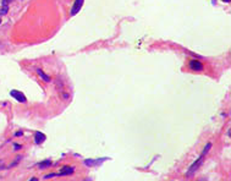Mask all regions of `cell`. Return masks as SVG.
<instances>
[{"label": "cell", "instance_id": "7", "mask_svg": "<svg viewBox=\"0 0 231 181\" xmlns=\"http://www.w3.org/2000/svg\"><path fill=\"white\" fill-rule=\"evenodd\" d=\"M37 74L42 77V80L44 81V82H50V77H49L47 74H44V71H42L40 69H37Z\"/></svg>", "mask_w": 231, "mask_h": 181}, {"label": "cell", "instance_id": "9", "mask_svg": "<svg viewBox=\"0 0 231 181\" xmlns=\"http://www.w3.org/2000/svg\"><path fill=\"white\" fill-rule=\"evenodd\" d=\"M7 11H9V6H3L0 9V15H5V13H7Z\"/></svg>", "mask_w": 231, "mask_h": 181}, {"label": "cell", "instance_id": "6", "mask_svg": "<svg viewBox=\"0 0 231 181\" xmlns=\"http://www.w3.org/2000/svg\"><path fill=\"white\" fill-rule=\"evenodd\" d=\"M74 171H75V168H74V166H65V168H62V170H61L58 175H60V176L71 175L72 173H74Z\"/></svg>", "mask_w": 231, "mask_h": 181}, {"label": "cell", "instance_id": "15", "mask_svg": "<svg viewBox=\"0 0 231 181\" xmlns=\"http://www.w3.org/2000/svg\"><path fill=\"white\" fill-rule=\"evenodd\" d=\"M0 22H1V21H0Z\"/></svg>", "mask_w": 231, "mask_h": 181}, {"label": "cell", "instance_id": "12", "mask_svg": "<svg viewBox=\"0 0 231 181\" xmlns=\"http://www.w3.org/2000/svg\"><path fill=\"white\" fill-rule=\"evenodd\" d=\"M13 146H15V148H16V149H19V148H21V146H20V144H16V143H15V144H13Z\"/></svg>", "mask_w": 231, "mask_h": 181}, {"label": "cell", "instance_id": "5", "mask_svg": "<svg viewBox=\"0 0 231 181\" xmlns=\"http://www.w3.org/2000/svg\"><path fill=\"white\" fill-rule=\"evenodd\" d=\"M45 135L44 133H42V132H39V131H37V132L34 133V142L37 143V144H40V143H43L44 141H45Z\"/></svg>", "mask_w": 231, "mask_h": 181}, {"label": "cell", "instance_id": "13", "mask_svg": "<svg viewBox=\"0 0 231 181\" xmlns=\"http://www.w3.org/2000/svg\"><path fill=\"white\" fill-rule=\"evenodd\" d=\"M29 181H39V180H38V179H37V178H33V179H31V180H29Z\"/></svg>", "mask_w": 231, "mask_h": 181}, {"label": "cell", "instance_id": "8", "mask_svg": "<svg viewBox=\"0 0 231 181\" xmlns=\"http://www.w3.org/2000/svg\"><path fill=\"white\" fill-rule=\"evenodd\" d=\"M49 166H52V160H49V159L44 160V162H42V163H39V164H38V168L39 169H47V168H49Z\"/></svg>", "mask_w": 231, "mask_h": 181}, {"label": "cell", "instance_id": "11", "mask_svg": "<svg viewBox=\"0 0 231 181\" xmlns=\"http://www.w3.org/2000/svg\"><path fill=\"white\" fill-rule=\"evenodd\" d=\"M22 135H23V132H22V131H19V132L15 133V136H22Z\"/></svg>", "mask_w": 231, "mask_h": 181}, {"label": "cell", "instance_id": "10", "mask_svg": "<svg viewBox=\"0 0 231 181\" xmlns=\"http://www.w3.org/2000/svg\"><path fill=\"white\" fill-rule=\"evenodd\" d=\"M12 1H13V0H3V1H1V5H3V6H7L9 4L12 3Z\"/></svg>", "mask_w": 231, "mask_h": 181}, {"label": "cell", "instance_id": "2", "mask_svg": "<svg viewBox=\"0 0 231 181\" xmlns=\"http://www.w3.org/2000/svg\"><path fill=\"white\" fill-rule=\"evenodd\" d=\"M10 96L12 97V98H15L17 102H20V103H26L27 102V98H26V96L22 92H20V91H16V89H12L11 92H10Z\"/></svg>", "mask_w": 231, "mask_h": 181}, {"label": "cell", "instance_id": "1", "mask_svg": "<svg viewBox=\"0 0 231 181\" xmlns=\"http://www.w3.org/2000/svg\"><path fill=\"white\" fill-rule=\"evenodd\" d=\"M210 148H212V143H208L207 146L204 147V151H203V153L201 154V157H199L198 159H197L196 162H194V163H193V164H192L191 166H189L188 171L186 173V176H192V175H193L194 173H196V170H197V169L199 168V166H201V164L203 163V158H204V156L207 154L208 152H209V149H210Z\"/></svg>", "mask_w": 231, "mask_h": 181}, {"label": "cell", "instance_id": "4", "mask_svg": "<svg viewBox=\"0 0 231 181\" xmlns=\"http://www.w3.org/2000/svg\"><path fill=\"white\" fill-rule=\"evenodd\" d=\"M188 67L192 71H202L203 70V64L199 60H191L188 62Z\"/></svg>", "mask_w": 231, "mask_h": 181}, {"label": "cell", "instance_id": "3", "mask_svg": "<svg viewBox=\"0 0 231 181\" xmlns=\"http://www.w3.org/2000/svg\"><path fill=\"white\" fill-rule=\"evenodd\" d=\"M83 3H84V0H75L74 5L71 7V11H70V16H75L77 12H80V10L83 6Z\"/></svg>", "mask_w": 231, "mask_h": 181}, {"label": "cell", "instance_id": "14", "mask_svg": "<svg viewBox=\"0 0 231 181\" xmlns=\"http://www.w3.org/2000/svg\"><path fill=\"white\" fill-rule=\"evenodd\" d=\"M224 3H230V0H223Z\"/></svg>", "mask_w": 231, "mask_h": 181}]
</instances>
